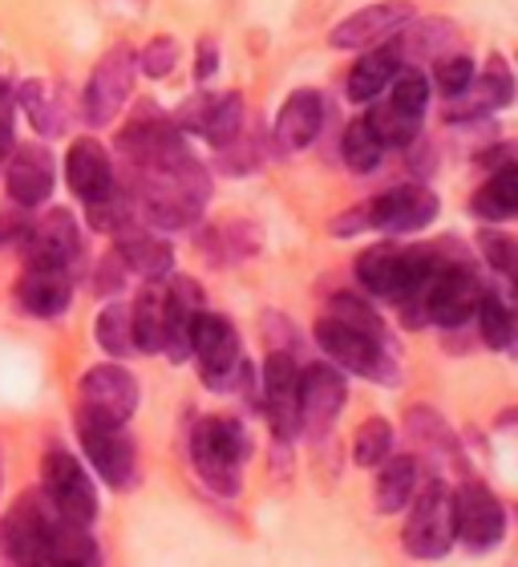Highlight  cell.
<instances>
[{"label":"cell","instance_id":"cell-50","mask_svg":"<svg viewBox=\"0 0 518 567\" xmlns=\"http://www.w3.org/2000/svg\"><path fill=\"white\" fill-rule=\"evenodd\" d=\"M369 219H365V207H353V212H344L332 219V236H356V231H365Z\"/></svg>","mask_w":518,"mask_h":567},{"label":"cell","instance_id":"cell-32","mask_svg":"<svg viewBox=\"0 0 518 567\" xmlns=\"http://www.w3.org/2000/svg\"><path fill=\"white\" fill-rule=\"evenodd\" d=\"M134 324V349L142 353H163V288H146L130 308Z\"/></svg>","mask_w":518,"mask_h":567},{"label":"cell","instance_id":"cell-7","mask_svg":"<svg viewBox=\"0 0 518 567\" xmlns=\"http://www.w3.org/2000/svg\"><path fill=\"white\" fill-rule=\"evenodd\" d=\"M134 78H138V53L130 45H114L102 53V61L94 65L90 82L82 94V114L90 126H110L118 118V110L134 94Z\"/></svg>","mask_w":518,"mask_h":567},{"label":"cell","instance_id":"cell-2","mask_svg":"<svg viewBox=\"0 0 518 567\" xmlns=\"http://www.w3.org/2000/svg\"><path fill=\"white\" fill-rule=\"evenodd\" d=\"M434 251L425 248H369L356 256V280L369 296L377 300H393V305H410L422 296V288L429 284V276L442 268L437 260H429Z\"/></svg>","mask_w":518,"mask_h":567},{"label":"cell","instance_id":"cell-29","mask_svg":"<svg viewBox=\"0 0 518 567\" xmlns=\"http://www.w3.org/2000/svg\"><path fill=\"white\" fill-rule=\"evenodd\" d=\"M470 207H474L478 219H486V224H507V219H518V163L498 166L495 175L474 190Z\"/></svg>","mask_w":518,"mask_h":567},{"label":"cell","instance_id":"cell-22","mask_svg":"<svg viewBox=\"0 0 518 567\" xmlns=\"http://www.w3.org/2000/svg\"><path fill=\"white\" fill-rule=\"evenodd\" d=\"M203 312L199 284L178 276L170 288H163V353L170 361H190V332H195V317Z\"/></svg>","mask_w":518,"mask_h":567},{"label":"cell","instance_id":"cell-23","mask_svg":"<svg viewBox=\"0 0 518 567\" xmlns=\"http://www.w3.org/2000/svg\"><path fill=\"white\" fill-rule=\"evenodd\" d=\"M65 178H70V190L82 203L106 199L110 190L118 187L114 178V163H110V151L97 138H77L65 154Z\"/></svg>","mask_w":518,"mask_h":567},{"label":"cell","instance_id":"cell-48","mask_svg":"<svg viewBox=\"0 0 518 567\" xmlns=\"http://www.w3.org/2000/svg\"><path fill=\"white\" fill-rule=\"evenodd\" d=\"M263 337H268L271 349H280V353H292V324L283 317H263Z\"/></svg>","mask_w":518,"mask_h":567},{"label":"cell","instance_id":"cell-16","mask_svg":"<svg viewBox=\"0 0 518 567\" xmlns=\"http://www.w3.org/2000/svg\"><path fill=\"white\" fill-rule=\"evenodd\" d=\"M361 207H365L369 227H381L388 236H405V231L429 227L437 219V195L429 187H417V183L381 190L377 199L361 203Z\"/></svg>","mask_w":518,"mask_h":567},{"label":"cell","instance_id":"cell-31","mask_svg":"<svg viewBox=\"0 0 518 567\" xmlns=\"http://www.w3.org/2000/svg\"><path fill=\"white\" fill-rule=\"evenodd\" d=\"M401 70H405V65L393 58V49H388V45L373 49V53H365V58L353 65V73H349V97H353V102H361V106L377 102L388 85H393V78H397Z\"/></svg>","mask_w":518,"mask_h":567},{"label":"cell","instance_id":"cell-33","mask_svg":"<svg viewBox=\"0 0 518 567\" xmlns=\"http://www.w3.org/2000/svg\"><path fill=\"white\" fill-rule=\"evenodd\" d=\"M341 154L344 163H349V171L353 175H373L381 166V154H385V146H381V138L373 131H369L365 118H356L344 126V138H341Z\"/></svg>","mask_w":518,"mask_h":567},{"label":"cell","instance_id":"cell-20","mask_svg":"<svg viewBox=\"0 0 518 567\" xmlns=\"http://www.w3.org/2000/svg\"><path fill=\"white\" fill-rule=\"evenodd\" d=\"M244 122H248V114H244V97H239L236 90H227V94H211V97L195 94L190 97V106L178 114L175 126L199 131L215 151H224V146H231V142L244 134Z\"/></svg>","mask_w":518,"mask_h":567},{"label":"cell","instance_id":"cell-5","mask_svg":"<svg viewBox=\"0 0 518 567\" xmlns=\"http://www.w3.org/2000/svg\"><path fill=\"white\" fill-rule=\"evenodd\" d=\"M207 187L211 178L195 175V178H175V175H138V207L142 215L151 219L154 227H166V231H183V227H195L203 219V199H207Z\"/></svg>","mask_w":518,"mask_h":567},{"label":"cell","instance_id":"cell-15","mask_svg":"<svg viewBox=\"0 0 518 567\" xmlns=\"http://www.w3.org/2000/svg\"><path fill=\"white\" fill-rule=\"evenodd\" d=\"M515 90H518V82L507 61L490 58V65H486L483 73H474V82L466 85L458 97H446L442 114H446V122H454V126H466V122H478V118H486V114H495V110H507L510 102H515Z\"/></svg>","mask_w":518,"mask_h":567},{"label":"cell","instance_id":"cell-37","mask_svg":"<svg viewBox=\"0 0 518 567\" xmlns=\"http://www.w3.org/2000/svg\"><path fill=\"white\" fill-rule=\"evenodd\" d=\"M329 317L344 320V324H353V329L369 332V337H381L385 341V329H381V317L373 312V300L369 296H356V292H336L329 300Z\"/></svg>","mask_w":518,"mask_h":567},{"label":"cell","instance_id":"cell-36","mask_svg":"<svg viewBox=\"0 0 518 567\" xmlns=\"http://www.w3.org/2000/svg\"><path fill=\"white\" fill-rule=\"evenodd\" d=\"M97 344L106 349L110 357H130L134 353V324H130V308L126 305H106L102 317H97Z\"/></svg>","mask_w":518,"mask_h":567},{"label":"cell","instance_id":"cell-47","mask_svg":"<svg viewBox=\"0 0 518 567\" xmlns=\"http://www.w3.org/2000/svg\"><path fill=\"white\" fill-rule=\"evenodd\" d=\"M122 272H126V264L118 260V251H110L106 260H102V268H97V292L102 296H114L122 288Z\"/></svg>","mask_w":518,"mask_h":567},{"label":"cell","instance_id":"cell-35","mask_svg":"<svg viewBox=\"0 0 518 567\" xmlns=\"http://www.w3.org/2000/svg\"><path fill=\"white\" fill-rule=\"evenodd\" d=\"M365 122H369V131L381 138V146H410V142L417 138V131H422V122L405 118L397 106H388V97L373 102V110L365 114Z\"/></svg>","mask_w":518,"mask_h":567},{"label":"cell","instance_id":"cell-46","mask_svg":"<svg viewBox=\"0 0 518 567\" xmlns=\"http://www.w3.org/2000/svg\"><path fill=\"white\" fill-rule=\"evenodd\" d=\"M12 114H17V90L0 78V151H12Z\"/></svg>","mask_w":518,"mask_h":567},{"label":"cell","instance_id":"cell-24","mask_svg":"<svg viewBox=\"0 0 518 567\" xmlns=\"http://www.w3.org/2000/svg\"><path fill=\"white\" fill-rule=\"evenodd\" d=\"M320 126H324V102H320L317 90H296L288 102L276 114V126H271V142L280 154L308 151L317 142Z\"/></svg>","mask_w":518,"mask_h":567},{"label":"cell","instance_id":"cell-27","mask_svg":"<svg viewBox=\"0 0 518 567\" xmlns=\"http://www.w3.org/2000/svg\"><path fill=\"white\" fill-rule=\"evenodd\" d=\"M118 260L126 264V272H138L142 280H158V276L170 272V264H175V251L166 239H158L154 231L146 227H126L118 231Z\"/></svg>","mask_w":518,"mask_h":567},{"label":"cell","instance_id":"cell-13","mask_svg":"<svg viewBox=\"0 0 518 567\" xmlns=\"http://www.w3.org/2000/svg\"><path fill=\"white\" fill-rule=\"evenodd\" d=\"M454 532L470 551H490L507 535V511L483 483H462L454 495Z\"/></svg>","mask_w":518,"mask_h":567},{"label":"cell","instance_id":"cell-14","mask_svg":"<svg viewBox=\"0 0 518 567\" xmlns=\"http://www.w3.org/2000/svg\"><path fill=\"white\" fill-rule=\"evenodd\" d=\"M82 227H77L73 212H65V207H53L24 236V260H29V268H61V272H70L73 264L82 260Z\"/></svg>","mask_w":518,"mask_h":567},{"label":"cell","instance_id":"cell-1","mask_svg":"<svg viewBox=\"0 0 518 567\" xmlns=\"http://www.w3.org/2000/svg\"><path fill=\"white\" fill-rule=\"evenodd\" d=\"M118 154L138 175H175V178L207 175L199 166V158L187 151L183 131L154 106L138 110L118 131Z\"/></svg>","mask_w":518,"mask_h":567},{"label":"cell","instance_id":"cell-49","mask_svg":"<svg viewBox=\"0 0 518 567\" xmlns=\"http://www.w3.org/2000/svg\"><path fill=\"white\" fill-rule=\"evenodd\" d=\"M215 70H219V41H211V37H203L199 41V65H195V82H211Z\"/></svg>","mask_w":518,"mask_h":567},{"label":"cell","instance_id":"cell-45","mask_svg":"<svg viewBox=\"0 0 518 567\" xmlns=\"http://www.w3.org/2000/svg\"><path fill=\"white\" fill-rule=\"evenodd\" d=\"M29 219H24V207H4L0 212V248H9V244H24V236H29Z\"/></svg>","mask_w":518,"mask_h":567},{"label":"cell","instance_id":"cell-4","mask_svg":"<svg viewBox=\"0 0 518 567\" xmlns=\"http://www.w3.org/2000/svg\"><path fill=\"white\" fill-rule=\"evenodd\" d=\"M483 284L470 268L462 264H442L429 284L422 288L417 300L401 305V317L410 320L413 329L422 324H442V329H462L470 324V317H478V305H483Z\"/></svg>","mask_w":518,"mask_h":567},{"label":"cell","instance_id":"cell-9","mask_svg":"<svg viewBox=\"0 0 518 567\" xmlns=\"http://www.w3.org/2000/svg\"><path fill=\"white\" fill-rule=\"evenodd\" d=\"M190 357L199 361V373L207 385L227 390L244 369V349H239V332L224 312H199L195 332H190Z\"/></svg>","mask_w":518,"mask_h":567},{"label":"cell","instance_id":"cell-6","mask_svg":"<svg viewBox=\"0 0 518 567\" xmlns=\"http://www.w3.org/2000/svg\"><path fill=\"white\" fill-rule=\"evenodd\" d=\"M454 539H458V532H454V495L446 491V483L434 478V483L417 486L405 532H401L405 551L413 559H442Z\"/></svg>","mask_w":518,"mask_h":567},{"label":"cell","instance_id":"cell-18","mask_svg":"<svg viewBox=\"0 0 518 567\" xmlns=\"http://www.w3.org/2000/svg\"><path fill=\"white\" fill-rule=\"evenodd\" d=\"M263 410H268L271 434L280 442H292L300 434V369L292 353L271 349L263 365Z\"/></svg>","mask_w":518,"mask_h":567},{"label":"cell","instance_id":"cell-8","mask_svg":"<svg viewBox=\"0 0 518 567\" xmlns=\"http://www.w3.org/2000/svg\"><path fill=\"white\" fill-rule=\"evenodd\" d=\"M41 483L61 519L73 527H90L97 515V491L90 483V474L82 471V462L73 458L65 446H49L41 458Z\"/></svg>","mask_w":518,"mask_h":567},{"label":"cell","instance_id":"cell-42","mask_svg":"<svg viewBox=\"0 0 518 567\" xmlns=\"http://www.w3.org/2000/svg\"><path fill=\"white\" fill-rule=\"evenodd\" d=\"M474 82V58L466 53H446L434 61V85L442 97H458Z\"/></svg>","mask_w":518,"mask_h":567},{"label":"cell","instance_id":"cell-39","mask_svg":"<svg viewBox=\"0 0 518 567\" xmlns=\"http://www.w3.org/2000/svg\"><path fill=\"white\" fill-rule=\"evenodd\" d=\"M388 106H397L405 118H425V106H429V82H425L417 70H405L393 78L388 85Z\"/></svg>","mask_w":518,"mask_h":567},{"label":"cell","instance_id":"cell-28","mask_svg":"<svg viewBox=\"0 0 518 567\" xmlns=\"http://www.w3.org/2000/svg\"><path fill=\"white\" fill-rule=\"evenodd\" d=\"M413 495H417V462H413V454H388L381 462L377 486H373L377 511L381 515H397V511L410 507Z\"/></svg>","mask_w":518,"mask_h":567},{"label":"cell","instance_id":"cell-17","mask_svg":"<svg viewBox=\"0 0 518 567\" xmlns=\"http://www.w3.org/2000/svg\"><path fill=\"white\" fill-rule=\"evenodd\" d=\"M349 402L341 369L329 361L300 369V430H308V437H324L329 425L336 422V414Z\"/></svg>","mask_w":518,"mask_h":567},{"label":"cell","instance_id":"cell-38","mask_svg":"<svg viewBox=\"0 0 518 567\" xmlns=\"http://www.w3.org/2000/svg\"><path fill=\"white\" fill-rule=\"evenodd\" d=\"M393 450V425L385 417H369L353 437V458L356 466H381Z\"/></svg>","mask_w":518,"mask_h":567},{"label":"cell","instance_id":"cell-25","mask_svg":"<svg viewBox=\"0 0 518 567\" xmlns=\"http://www.w3.org/2000/svg\"><path fill=\"white\" fill-rule=\"evenodd\" d=\"M458 45V24L446 17H429V21H410L405 29L393 33V58L413 65V61H437L454 53Z\"/></svg>","mask_w":518,"mask_h":567},{"label":"cell","instance_id":"cell-41","mask_svg":"<svg viewBox=\"0 0 518 567\" xmlns=\"http://www.w3.org/2000/svg\"><path fill=\"white\" fill-rule=\"evenodd\" d=\"M175 65H178V41L170 33H158L154 41H146V49L138 53V73H146L154 82L170 78Z\"/></svg>","mask_w":518,"mask_h":567},{"label":"cell","instance_id":"cell-11","mask_svg":"<svg viewBox=\"0 0 518 567\" xmlns=\"http://www.w3.org/2000/svg\"><path fill=\"white\" fill-rule=\"evenodd\" d=\"M77 437H82V450L90 454L97 474H102L114 491H130V486H134V478H138V458H134V442H130L126 425L97 422V417L77 414Z\"/></svg>","mask_w":518,"mask_h":567},{"label":"cell","instance_id":"cell-3","mask_svg":"<svg viewBox=\"0 0 518 567\" xmlns=\"http://www.w3.org/2000/svg\"><path fill=\"white\" fill-rule=\"evenodd\" d=\"M251 454V437L236 417H203L190 430V462L215 495H239V466Z\"/></svg>","mask_w":518,"mask_h":567},{"label":"cell","instance_id":"cell-21","mask_svg":"<svg viewBox=\"0 0 518 567\" xmlns=\"http://www.w3.org/2000/svg\"><path fill=\"white\" fill-rule=\"evenodd\" d=\"M4 183H9V199L17 207H37V203H45L53 195V154L45 146H37V142H21V146H12L9 158H4Z\"/></svg>","mask_w":518,"mask_h":567},{"label":"cell","instance_id":"cell-43","mask_svg":"<svg viewBox=\"0 0 518 567\" xmlns=\"http://www.w3.org/2000/svg\"><path fill=\"white\" fill-rule=\"evenodd\" d=\"M483 256L490 260L498 276H507V284L518 280V239L515 236H503V231H483Z\"/></svg>","mask_w":518,"mask_h":567},{"label":"cell","instance_id":"cell-19","mask_svg":"<svg viewBox=\"0 0 518 567\" xmlns=\"http://www.w3.org/2000/svg\"><path fill=\"white\" fill-rule=\"evenodd\" d=\"M413 21V4L410 0H377V4H365L356 9L353 17H344L336 29H332V49H377L385 41H393L397 29Z\"/></svg>","mask_w":518,"mask_h":567},{"label":"cell","instance_id":"cell-10","mask_svg":"<svg viewBox=\"0 0 518 567\" xmlns=\"http://www.w3.org/2000/svg\"><path fill=\"white\" fill-rule=\"evenodd\" d=\"M317 344L332 357V365L349 369L356 378H373V381L393 378V365H388L381 337H369V332L353 329V324H344V320H336V317L317 320Z\"/></svg>","mask_w":518,"mask_h":567},{"label":"cell","instance_id":"cell-34","mask_svg":"<svg viewBox=\"0 0 518 567\" xmlns=\"http://www.w3.org/2000/svg\"><path fill=\"white\" fill-rule=\"evenodd\" d=\"M478 324H483V341L490 344V349H518V332H515V320H510L507 296L483 292Z\"/></svg>","mask_w":518,"mask_h":567},{"label":"cell","instance_id":"cell-44","mask_svg":"<svg viewBox=\"0 0 518 567\" xmlns=\"http://www.w3.org/2000/svg\"><path fill=\"white\" fill-rule=\"evenodd\" d=\"M259 166H263V151L248 138V131L239 134L231 146L219 151V171H224V175H251Z\"/></svg>","mask_w":518,"mask_h":567},{"label":"cell","instance_id":"cell-26","mask_svg":"<svg viewBox=\"0 0 518 567\" xmlns=\"http://www.w3.org/2000/svg\"><path fill=\"white\" fill-rule=\"evenodd\" d=\"M70 296H73L70 272H61V268H24V276L17 280L21 308L41 320L61 317L70 308Z\"/></svg>","mask_w":518,"mask_h":567},{"label":"cell","instance_id":"cell-30","mask_svg":"<svg viewBox=\"0 0 518 567\" xmlns=\"http://www.w3.org/2000/svg\"><path fill=\"white\" fill-rule=\"evenodd\" d=\"M17 106L24 110V118L33 122L37 134L45 138H58L65 134V102L58 97V90L41 78H29V82L17 85Z\"/></svg>","mask_w":518,"mask_h":567},{"label":"cell","instance_id":"cell-51","mask_svg":"<svg viewBox=\"0 0 518 567\" xmlns=\"http://www.w3.org/2000/svg\"><path fill=\"white\" fill-rule=\"evenodd\" d=\"M4 158H9V154H4V151H0V163H4Z\"/></svg>","mask_w":518,"mask_h":567},{"label":"cell","instance_id":"cell-12","mask_svg":"<svg viewBox=\"0 0 518 567\" xmlns=\"http://www.w3.org/2000/svg\"><path fill=\"white\" fill-rule=\"evenodd\" d=\"M82 402H77V414L85 417H97V422H114V425H126L130 414L138 410V381L134 373L122 365H94L90 373L82 378Z\"/></svg>","mask_w":518,"mask_h":567},{"label":"cell","instance_id":"cell-40","mask_svg":"<svg viewBox=\"0 0 518 567\" xmlns=\"http://www.w3.org/2000/svg\"><path fill=\"white\" fill-rule=\"evenodd\" d=\"M85 215H90V227H97V231H114V236H118V231L134 227V224H130V219H134V199L114 187L106 199L85 203Z\"/></svg>","mask_w":518,"mask_h":567}]
</instances>
